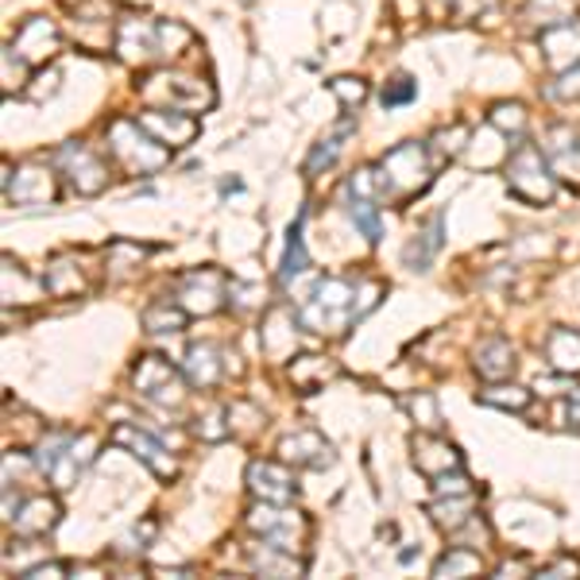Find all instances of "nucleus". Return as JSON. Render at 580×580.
Segmentation results:
<instances>
[{
	"mask_svg": "<svg viewBox=\"0 0 580 580\" xmlns=\"http://www.w3.org/2000/svg\"><path fill=\"white\" fill-rule=\"evenodd\" d=\"M507 182L526 202H549V197H554V182H549L546 167H541L538 148H530V143H523V148L515 151V159H511L507 167Z\"/></svg>",
	"mask_w": 580,
	"mask_h": 580,
	"instance_id": "obj_1",
	"label": "nucleus"
},
{
	"mask_svg": "<svg viewBox=\"0 0 580 580\" xmlns=\"http://www.w3.org/2000/svg\"><path fill=\"white\" fill-rule=\"evenodd\" d=\"M251 526H256V530L264 534L267 546H275V549H294V538L307 530L294 511H271V507L256 511V515H251Z\"/></svg>",
	"mask_w": 580,
	"mask_h": 580,
	"instance_id": "obj_2",
	"label": "nucleus"
},
{
	"mask_svg": "<svg viewBox=\"0 0 580 580\" xmlns=\"http://www.w3.org/2000/svg\"><path fill=\"white\" fill-rule=\"evenodd\" d=\"M136 387H140L148 399H163V402L179 399V395H174L179 391V379H174V368L163 356H143L140 372H136Z\"/></svg>",
	"mask_w": 580,
	"mask_h": 580,
	"instance_id": "obj_3",
	"label": "nucleus"
},
{
	"mask_svg": "<svg viewBox=\"0 0 580 580\" xmlns=\"http://www.w3.org/2000/svg\"><path fill=\"white\" fill-rule=\"evenodd\" d=\"M112 441L132 449V453L140 457L143 464H151V469L159 472V476H174V461L163 453V445H159V441H151L148 433H140L136 426H117V430H112Z\"/></svg>",
	"mask_w": 580,
	"mask_h": 580,
	"instance_id": "obj_4",
	"label": "nucleus"
},
{
	"mask_svg": "<svg viewBox=\"0 0 580 580\" xmlns=\"http://www.w3.org/2000/svg\"><path fill=\"white\" fill-rule=\"evenodd\" d=\"M248 480H251V492L264 495V500H271V503L294 500V487H290V476L279 469V464H251Z\"/></svg>",
	"mask_w": 580,
	"mask_h": 580,
	"instance_id": "obj_5",
	"label": "nucleus"
},
{
	"mask_svg": "<svg viewBox=\"0 0 580 580\" xmlns=\"http://www.w3.org/2000/svg\"><path fill=\"white\" fill-rule=\"evenodd\" d=\"M140 128L155 132L163 143H186V140H194V128L197 125L190 117H163V112H143Z\"/></svg>",
	"mask_w": 580,
	"mask_h": 580,
	"instance_id": "obj_6",
	"label": "nucleus"
},
{
	"mask_svg": "<svg viewBox=\"0 0 580 580\" xmlns=\"http://www.w3.org/2000/svg\"><path fill=\"white\" fill-rule=\"evenodd\" d=\"M58 159L74 163V167H71V171H74L71 179H74V186H78L82 194H97V190H94V179L105 182V167L97 163V159L89 155L86 148H63V155H58Z\"/></svg>",
	"mask_w": 580,
	"mask_h": 580,
	"instance_id": "obj_7",
	"label": "nucleus"
},
{
	"mask_svg": "<svg viewBox=\"0 0 580 580\" xmlns=\"http://www.w3.org/2000/svg\"><path fill=\"white\" fill-rule=\"evenodd\" d=\"M58 518V507L51 500H35L28 503L24 515H17V534H24V538H40V534H47L51 526H55Z\"/></svg>",
	"mask_w": 580,
	"mask_h": 580,
	"instance_id": "obj_8",
	"label": "nucleus"
},
{
	"mask_svg": "<svg viewBox=\"0 0 580 580\" xmlns=\"http://www.w3.org/2000/svg\"><path fill=\"white\" fill-rule=\"evenodd\" d=\"M55 28L47 24V20H32V24L20 32V40H17V51L24 58H43V55H51V47H55Z\"/></svg>",
	"mask_w": 580,
	"mask_h": 580,
	"instance_id": "obj_9",
	"label": "nucleus"
},
{
	"mask_svg": "<svg viewBox=\"0 0 580 580\" xmlns=\"http://www.w3.org/2000/svg\"><path fill=\"white\" fill-rule=\"evenodd\" d=\"M546 353L557 372H580V337H572L569 330H557L546 341Z\"/></svg>",
	"mask_w": 580,
	"mask_h": 580,
	"instance_id": "obj_10",
	"label": "nucleus"
},
{
	"mask_svg": "<svg viewBox=\"0 0 580 580\" xmlns=\"http://www.w3.org/2000/svg\"><path fill=\"white\" fill-rule=\"evenodd\" d=\"M476 368L484 372L487 379L507 376V372L515 368V361H511V345H503V341H492V345H484V348H480Z\"/></svg>",
	"mask_w": 580,
	"mask_h": 580,
	"instance_id": "obj_11",
	"label": "nucleus"
},
{
	"mask_svg": "<svg viewBox=\"0 0 580 580\" xmlns=\"http://www.w3.org/2000/svg\"><path fill=\"white\" fill-rule=\"evenodd\" d=\"M438 248H441V217H433V225H430V233H426V240L422 244L415 240L407 248V264L415 267V271H426V264H430V256Z\"/></svg>",
	"mask_w": 580,
	"mask_h": 580,
	"instance_id": "obj_12",
	"label": "nucleus"
},
{
	"mask_svg": "<svg viewBox=\"0 0 580 580\" xmlns=\"http://www.w3.org/2000/svg\"><path fill=\"white\" fill-rule=\"evenodd\" d=\"M182 322H186V314H182V310H171V302H163V307L143 314V325H148L151 333H179Z\"/></svg>",
	"mask_w": 580,
	"mask_h": 580,
	"instance_id": "obj_13",
	"label": "nucleus"
},
{
	"mask_svg": "<svg viewBox=\"0 0 580 580\" xmlns=\"http://www.w3.org/2000/svg\"><path fill=\"white\" fill-rule=\"evenodd\" d=\"M299 271H307V248H302V217H299V225L290 228V244H287V264H282V279H294Z\"/></svg>",
	"mask_w": 580,
	"mask_h": 580,
	"instance_id": "obj_14",
	"label": "nucleus"
},
{
	"mask_svg": "<svg viewBox=\"0 0 580 580\" xmlns=\"http://www.w3.org/2000/svg\"><path fill=\"white\" fill-rule=\"evenodd\" d=\"M348 210H353V221H356V225L364 228V236H368V240H379V217H376V205H372L368 197H356V202L348 205Z\"/></svg>",
	"mask_w": 580,
	"mask_h": 580,
	"instance_id": "obj_15",
	"label": "nucleus"
},
{
	"mask_svg": "<svg viewBox=\"0 0 580 580\" xmlns=\"http://www.w3.org/2000/svg\"><path fill=\"white\" fill-rule=\"evenodd\" d=\"M476 569H480V561L461 546V549H453L449 557H441L438 569H433V572H438V577H445V572H476Z\"/></svg>",
	"mask_w": 580,
	"mask_h": 580,
	"instance_id": "obj_16",
	"label": "nucleus"
},
{
	"mask_svg": "<svg viewBox=\"0 0 580 580\" xmlns=\"http://www.w3.org/2000/svg\"><path fill=\"white\" fill-rule=\"evenodd\" d=\"M480 399H484V402H492V407H526V402H530V395H526V391H518V387H515V395H495V391H484V395H480Z\"/></svg>",
	"mask_w": 580,
	"mask_h": 580,
	"instance_id": "obj_17",
	"label": "nucleus"
},
{
	"mask_svg": "<svg viewBox=\"0 0 580 580\" xmlns=\"http://www.w3.org/2000/svg\"><path fill=\"white\" fill-rule=\"evenodd\" d=\"M407 97H415V82L410 78H395V86L384 89V105H399L407 101Z\"/></svg>",
	"mask_w": 580,
	"mask_h": 580,
	"instance_id": "obj_18",
	"label": "nucleus"
},
{
	"mask_svg": "<svg viewBox=\"0 0 580 580\" xmlns=\"http://www.w3.org/2000/svg\"><path fill=\"white\" fill-rule=\"evenodd\" d=\"M333 89H337V94L345 97L348 105H361V101H364V86H361V82H353V78L333 82Z\"/></svg>",
	"mask_w": 580,
	"mask_h": 580,
	"instance_id": "obj_19",
	"label": "nucleus"
},
{
	"mask_svg": "<svg viewBox=\"0 0 580 580\" xmlns=\"http://www.w3.org/2000/svg\"><path fill=\"white\" fill-rule=\"evenodd\" d=\"M63 572V565H35V569H28V577H58Z\"/></svg>",
	"mask_w": 580,
	"mask_h": 580,
	"instance_id": "obj_20",
	"label": "nucleus"
}]
</instances>
